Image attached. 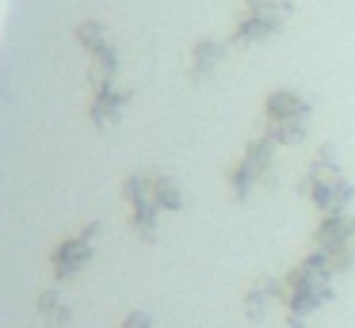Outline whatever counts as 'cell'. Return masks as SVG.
Listing matches in <instances>:
<instances>
[{
  "label": "cell",
  "mask_w": 355,
  "mask_h": 328,
  "mask_svg": "<svg viewBox=\"0 0 355 328\" xmlns=\"http://www.w3.org/2000/svg\"><path fill=\"white\" fill-rule=\"evenodd\" d=\"M279 282H283L279 309L286 317V328H309V320L336 297V271L309 248L298 264L279 275Z\"/></svg>",
  "instance_id": "1"
},
{
  "label": "cell",
  "mask_w": 355,
  "mask_h": 328,
  "mask_svg": "<svg viewBox=\"0 0 355 328\" xmlns=\"http://www.w3.org/2000/svg\"><path fill=\"white\" fill-rule=\"evenodd\" d=\"M298 195L317 210V218H321V214L352 210L355 183H352V175L344 172V164H340L336 145H332V141L317 145V153L309 157L306 172H302V180H298Z\"/></svg>",
  "instance_id": "2"
},
{
  "label": "cell",
  "mask_w": 355,
  "mask_h": 328,
  "mask_svg": "<svg viewBox=\"0 0 355 328\" xmlns=\"http://www.w3.org/2000/svg\"><path fill=\"white\" fill-rule=\"evenodd\" d=\"M313 103L294 88H271L260 107V134L275 145H302L309 137Z\"/></svg>",
  "instance_id": "3"
},
{
  "label": "cell",
  "mask_w": 355,
  "mask_h": 328,
  "mask_svg": "<svg viewBox=\"0 0 355 328\" xmlns=\"http://www.w3.org/2000/svg\"><path fill=\"white\" fill-rule=\"evenodd\" d=\"M291 15H294L291 0H241L225 42H230L233 50L263 46V42H271L275 35H283V27H286Z\"/></svg>",
  "instance_id": "4"
},
{
  "label": "cell",
  "mask_w": 355,
  "mask_h": 328,
  "mask_svg": "<svg viewBox=\"0 0 355 328\" xmlns=\"http://www.w3.org/2000/svg\"><path fill=\"white\" fill-rule=\"evenodd\" d=\"M275 153H279V145L271 137H263V134L248 137L241 157L225 168V191H230L233 202H248L260 187L275 183L271 180L275 175Z\"/></svg>",
  "instance_id": "5"
},
{
  "label": "cell",
  "mask_w": 355,
  "mask_h": 328,
  "mask_svg": "<svg viewBox=\"0 0 355 328\" xmlns=\"http://www.w3.org/2000/svg\"><path fill=\"white\" fill-rule=\"evenodd\" d=\"M119 195H123V206H126V225L134 229V236L146 244H153L157 236H161V202H157L153 195V175H149V168H134V172L123 175V183H119Z\"/></svg>",
  "instance_id": "6"
},
{
  "label": "cell",
  "mask_w": 355,
  "mask_h": 328,
  "mask_svg": "<svg viewBox=\"0 0 355 328\" xmlns=\"http://www.w3.org/2000/svg\"><path fill=\"white\" fill-rule=\"evenodd\" d=\"M309 252L324 259L336 275L355 267V214H321L317 225L309 229Z\"/></svg>",
  "instance_id": "7"
},
{
  "label": "cell",
  "mask_w": 355,
  "mask_h": 328,
  "mask_svg": "<svg viewBox=\"0 0 355 328\" xmlns=\"http://www.w3.org/2000/svg\"><path fill=\"white\" fill-rule=\"evenodd\" d=\"M100 233H103L100 221H85L80 229H73V233H65L54 241V248L46 252V267H50V279H54L58 286H65V282L85 275V267L96 259V241H100Z\"/></svg>",
  "instance_id": "8"
},
{
  "label": "cell",
  "mask_w": 355,
  "mask_h": 328,
  "mask_svg": "<svg viewBox=\"0 0 355 328\" xmlns=\"http://www.w3.org/2000/svg\"><path fill=\"white\" fill-rule=\"evenodd\" d=\"M134 103V88L126 84H107V88H92L88 92V122L96 130H111L123 122L126 107Z\"/></svg>",
  "instance_id": "9"
},
{
  "label": "cell",
  "mask_w": 355,
  "mask_h": 328,
  "mask_svg": "<svg viewBox=\"0 0 355 328\" xmlns=\"http://www.w3.org/2000/svg\"><path fill=\"white\" fill-rule=\"evenodd\" d=\"M230 50H233V46L225 42V38H210V35L207 38H195L191 50H187V80H191V84L210 80V76L225 65Z\"/></svg>",
  "instance_id": "10"
},
{
  "label": "cell",
  "mask_w": 355,
  "mask_h": 328,
  "mask_svg": "<svg viewBox=\"0 0 355 328\" xmlns=\"http://www.w3.org/2000/svg\"><path fill=\"white\" fill-rule=\"evenodd\" d=\"M279 294H283L279 275H256L245 286V294H241V317H245L248 325H260V320L279 305Z\"/></svg>",
  "instance_id": "11"
},
{
  "label": "cell",
  "mask_w": 355,
  "mask_h": 328,
  "mask_svg": "<svg viewBox=\"0 0 355 328\" xmlns=\"http://www.w3.org/2000/svg\"><path fill=\"white\" fill-rule=\"evenodd\" d=\"M119 46L103 42L96 50H88V88H107V84H119Z\"/></svg>",
  "instance_id": "12"
},
{
  "label": "cell",
  "mask_w": 355,
  "mask_h": 328,
  "mask_svg": "<svg viewBox=\"0 0 355 328\" xmlns=\"http://www.w3.org/2000/svg\"><path fill=\"white\" fill-rule=\"evenodd\" d=\"M35 313L42 317V325L46 328H65L73 320V305L65 302V294H62V286H42L39 294H35Z\"/></svg>",
  "instance_id": "13"
},
{
  "label": "cell",
  "mask_w": 355,
  "mask_h": 328,
  "mask_svg": "<svg viewBox=\"0 0 355 328\" xmlns=\"http://www.w3.org/2000/svg\"><path fill=\"white\" fill-rule=\"evenodd\" d=\"M149 175H153V195H157V202H161V210L164 214L184 210V187L176 183V175H168L164 168H149Z\"/></svg>",
  "instance_id": "14"
},
{
  "label": "cell",
  "mask_w": 355,
  "mask_h": 328,
  "mask_svg": "<svg viewBox=\"0 0 355 328\" xmlns=\"http://www.w3.org/2000/svg\"><path fill=\"white\" fill-rule=\"evenodd\" d=\"M73 38H77V46L80 50H96V46H103L111 38V31H107V23L103 19H80L77 27H73Z\"/></svg>",
  "instance_id": "15"
},
{
  "label": "cell",
  "mask_w": 355,
  "mask_h": 328,
  "mask_svg": "<svg viewBox=\"0 0 355 328\" xmlns=\"http://www.w3.org/2000/svg\"><path fill=\"white\" fill-rule=\"evenodd\" d=\"M119 328H157V320H153V313H146V309H130L119 320Z\"/></svg>",
  "instance_id": "16"
}]
</instances>
